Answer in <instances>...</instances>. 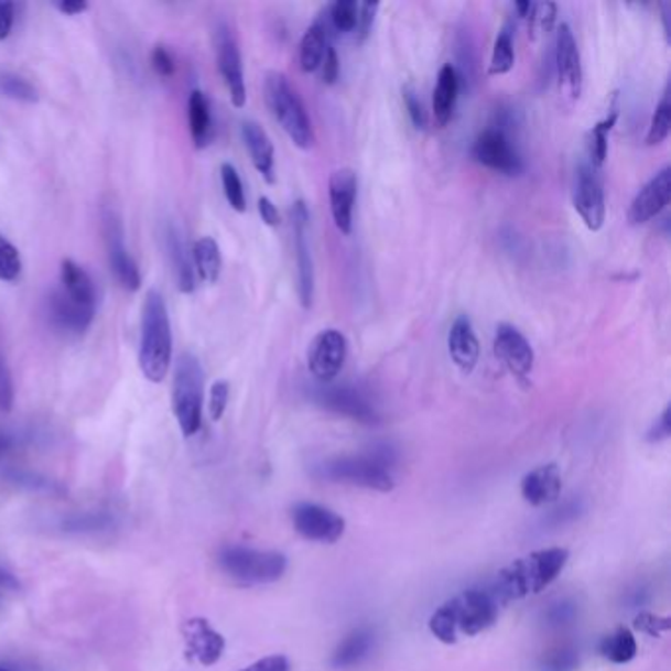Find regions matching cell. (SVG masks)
Listing matches in <instances>:
<instances>
[{
    "label": "cell",
    "instance_id": "2e32d148",
    "mask_svg": "<svg viewBox=\"0 0 671 671\" xmlns=\"http://www.w3.org/2000/svg\"><path fill=\"white\" fill-rule=\"evenodd\" d=\"M493 347H495V355L498 359L502 360V365L518 380H524L532 375L533 362H535L532 345H530V340L526 339L522 332L516 329L515 325L500 323L495 333Z\"/></svg>",
    "mask_w": 671,
    "mask_h": 671
},
{
    "label": "cell",
    "instance_id": "4dcf8cb0",
    "mask_svg": "<svg viewBox=\"0 0 671 671\" xmlns=\"http://www.w3.org/2000/svg\"><path fill=\"white\" fill-rule=\"evenodd\" d=\"M194 267L203 282L215 284L221 278L223 258L217 240L213 237H202L194 242Z\"/></svg>",
    "mask_w": 671,
    "mask_h": 671
},
{
    "label": "cell",
    "instance_id": "9c48e42d",
    "mask_svg": "<svg viewBox=\"0 0 671 671\" xmlns=\"http://www.w3.org/2000/svg\"><path fill=\"white\" fill-rule=\"evenodd\" d=\"M470 154L478 164H483L488 170H495L498 174L518 175L522 174V170H524L522 158L518 154V150L500 122L488 127L478 134Z\"/></svg>",
    "mask_w": 671,
    "mask_h": 671
},
{
    "label": "cell",
    "instance_id": "d6a6232c",
    "mask_svg": "<svg viewBox=\"0 0 671 671\" xmlns=\"http://www.w3.org/2000/svg\"><path fill=\"white\" fill-rule=\"evenodd\" d=\"M616 120H618V111L610 109L607 117L597 122L593 130H591V142H588V162L593 166H600L605 164L608 154V134L610 130L615 129Z\"/></svg>",
    "mask_w": 671,
    "mask_h": 671
},
{
    "label": "cell",
    "instance_id": "60d3db41",
    "mask_svg": "<svg viewBox=\"0 0 671 671\" xmlns=\"http://www.w3.org/2000/svg\"><path fill=\"white\" fill-rule=\"evenodd\" d=\"M580 668V653L575 648L561 646L545 653L540 662V671H575Z\"/></svg>",
    "mask_w": 671,
    "mask_h": 671
},
{
    "label": "cell",
    "instance_id": "ac0fdd59",
    "mask_svg": "<svg viewBox=\"0 0 671 671\" xmlns=\"http://www.w3.org/2000/svg\"><path fill=\"white\" fill-rule=\"evenodd\" d=\"M671 195V167L663 166L658 174L653 175L648 184L636 194L628 209V223L630 225H646L656 219L660 213L668 207Z\"/></svg>",
    "mask_w": 671,
    "mask_h": 671
},
{
    "label": "cell",
    "instance_id": "f35d334b",
    "mask_svg": "<svg viewBox=\"0 0 671 671\" xmlns=\"http://www.w3.org/2000/svg\"><path fill=\"white\" fill-rule=\"evenodd\" d=\"M526 19L530 24V37L548 34L558 19V7L553 2H532V9Z\"/></svg>",
    "mask_w": 671,
    "mask_h": 671
},
{
    "label": "cell",
    "instance_id": "ba28073f",
    "mask_svg": "<svg viewBox=\"0 0 671 671\" xmlns=\"http://www.w3.org/2000/svg\"><path fill=\"white\" fill-rule=\"evenodd\" d=\"M102 232H105V245H107V257L109 267L117 278L120 288L127 292H139L142 285L139 264L130 257L127 240H125V225L115 207H107L102 212Z\"/></svg>",
    "mask_w": 671,
    "mask_h": 671
},
{
    "label": "cell",
    "instance_id": "603a6c76",
    "mask_svg": "<svg viewBox=\"0 0 671 671\" xmlns=\"http://www.w3.org/2000/svg\"><path fill=\"white\" fill-rule=\"evenodd\" d=\"M240 134L245 140V147L249 150L250 160L257 167L258 174L264 177L267 184L277 182V166H274V147L272 140L255 120H245L240 127Z\"/></svg>",
    "mask_w": 671,
    "mask_h": 671
},
{
    "label": "cell",
    "instance_id": "6da1fadb",
    "mask_svg": "<svg viewBox=\"0 0 671 671\" xmlns=\"http://www.w3.org/2000/svg\"><path fill=\"white\" fill-rule=\"evenodd\" d=\"M500 607L488 588H469L433 613L430 630L440 642H459L461 638L480 635L495 625Z\"/></svg>",
    "mask_w": 671,
    "mask_h": 671
},
{
    "label": "cell",
    "instance_id": "30bf717a",
    "mask_svg": "<svg viewBox=\"0 0 671 671\" xmlns=\"http://www.w3.org/2000/svg\"><path fill=\"white\" fill-rule=\"evenodd\" d=\"M573 207L585 223V227L593 232L603 229L605 217H607V205H605V187L600 170L593 166L591 162H583L573 185Z\"/></svg>",
    "mask_w": 671,
    "mask_h": 671
},
{
    "label": "cell",
    "instance_id": "ab89813d",
    "mask_svg": "<svg viewBox=\"0 0 671 671\" xmlns=\"http://www.w3.org/2000/svg\"><path fill=\"white\" fill-rule=\"evenodd\" d=\"M22 274L20 252L4 235H0V282H17Z\"/></svg>",
    "mask_w": 671,
    "mask_h": 671
},
{
    "label": "cell",
    "instance_id": "83f0119b",
    "mask_svg": "<svg viewBox=\"0 0 671 671\" xmlns=\"http://www.w3.org/2000/svg\"><path fill=\"white\" fill-rule=\"evenodd\" d=\"M187 120L190 134L197 150L209 147L213 140L212 105L205 93L194 89L187 99Z\"/></svg>",
    "mask_w": 671,
    "mask_h": 671
},
{
    "label": "cell",
    "instance_id": "4fadbf2b",
    "mask_svg": "<svg viewBox=\"0 0 671 671\" xmlns=\"http://www.w3.org/2000/svg\"><path fill=\"white\" fill-rule=\"evenodd\" d=\"M295 532L310 542L335 543L345 533V520L332 508L315 502H300L292 508Z\"/></svg>",
    "mask_w": 671,
    "mask_h": 671
},
{
    "label": "cell",
    "instance_id": "f907efd6",
    "mask_svg": "<svg viewBox=\"0 0 671 671\" xmlns=\"http://www.w3.org/2000/svg\"><path fill=\"white\" fill-rule=\"evenodd\" d=\"M670 405H665V410H663L662 415L658 418V422L653 423L652 428H650V432H648V442L660 443L665 442L668 437L671 435V418H670Z\"/></svg>",
    "mask_w": 671,
    "mask_h": 671
},
{
    "label": "cell",
    "instance_id": "7dc6e473",
    "mask_svg": "<svg viewBox=\"0 0 671 671\" xmlns=\"http://www.w3.org/2000/svg\"><path fill=\"white\" fill-rule=\"evenodd\" d=\"M14 405V385H12V375H10L9 365L4 357L0 355V412L9 414Z\"/></svg>",
    "mask_w": 671,
    "mask_h": 671
},
{
    "label": "cell",
    "instance_id": "1f68e13d",
    "mask_svg": "<svg viewBox=\"0 0 671 671\" xmlns=\"http://www.w3.org/2000/svg\"><path fill=\"white\" fill-rule=\"evenodd\" d=\"M598 650L603 653V658H607L608 662L613 663H628L632 662L638 652V646H636V638L628 628H618L616 632L607 636Z\"/></svg>",
    "mask_w": 671,
    "mask_h": 671
},
{
    "label": "cell",
    "instance_id": "e575fe53",
    "mask_svg": "<svg viewBox=\"0 0 671 671\" xmlns=\"http://www.w3.org/2000/svg\"><path fill=\"white\" fill-rule=\"evenodd\" d=\"M0 95L10 101L37 102V89L30 84L26 77L14 74V72H0Z\"/></svg>",
    "mask_w": 671,
    "mask_h": 671
},
{
    "label": "cell",
    "instance_id": "cb8c5ba5",
    "mask_svg": "<svg viewBox=\"0 0 671 671\" xmlns=\"http://www.w3.org/2000/svg\"><path fill=\"white\" fill-rule=\"evenodd\" d=\"M520 493L526 502L532 506L550 505L560 498L561 473L558 465H542L530 470L520 485Z\"/></svg>",
    "mask_w": 671,
    "mask_h": 671
},
{
    "label": "cell",
    "instance_id": "ee69618b",
    "mask_svg": "<svg viewBox=\"0 0 671 671\" xmlns=\"http://www.w3.org/2000/svg\"><path fill=\"white\" fill-rule=\"evenodd\" d=\"M230 387L227 380H217L213 382L212 392H209V415L213 422H219L227 404H229Z\"/></svg>",
    "mask_w": 671,
    "mask_h": 671
},
{
    "label": "cell",
    "instance_id": "9f6ffc18",
    "mask_svg": "<svg viewBox=\"0 0 671 671\" xmlns=\"http://www.w3.org/2000/svg\"><path fill=\"white\" fill-rule=\"evenodd\" d=\"M54 7L65 17H79L89 10V4L85 0H65V2H56Z\"/></svg>",
    "mask_w": 671,
    "mask_h": 671
},
{
    "label": "cell",
    "instance_id": "f1b7e54d",
    "mask_svg": "<svg viewBox=\"0 0 671 671\" xmlns=\"http://www.w3.org/2000/svg\"><path fill=\"white\" fill-rule=\"evenodd\" d=\"M59 288L65 294L72 295L84 304L97 305V288L89 272L82 264H77L72 258L62 260L59 268Z\"/></svg>",
    "mask_w": 671,
    "mask_h": 671
},
{
    "label": "cell",
    "instance_id": "94428289",
    "mask_svg": "<svg viewBox=\"0 0 671 671\" xmlns=\"http://www.w3.org/2000/svg\"><path fill=\"white\" fill-rule=\"evenodd\" d=\"M0 671H9V670H4V668H0Z\"/></svg>",
    "mask_w": 671,
    "mask_h": 671
},
{
    "label": "cell",
    "instance_id": "8992f818",
    "mask_svg": "<svg viewBox=\"0 0 671 671\" xmlns=\"http://www.w3.org/2000/svg\"><path fill=\"white\" fill-rule=\"evenodd\" d=\"M390 463H392L390 451H375L370 455H357V457H337L323 463L322 477L329 478L333 483L390 493L394 488Z\"/></svg>",
    "mask_w": 671,
    "mask_h": 671
},
{
    "label": "cell",
    "instance_id": "277c9868",
    "mask_svg": "<svg viewBox=\"0 0 671 671\" xmlns=\"http://www.w3.org/2000/svg\"><path fill=\"white\" fill-rule=\"evenodd\" d=\"M264 99L272 117L282 127L285 134L302 150H310L315 144L312 119L305 111V105L295 93L294 87L280 72H268L264 77Z\"/></svg>",
    "mask_w": 671,
    "mask_h": 671
},
{
    "label": "cell",
    "instance_id": "681fc988",
    "mask_svg": "<svg viewBox=\"0 0 671 671\" xmlns=\"http://www.w3.org/2000/svg\"><path fill=\"white\" fill-rule=\"evenodd\" d=\"M636 628H640L642 632H648V635H662L665 630H670V618H660V616L643 613L636 618Z\"/></svg>",
    "mask_w": 671,
    "mask_h": 671
},
{
    "label": "cell",
    "instance_id": "5bb4252c",
    "mask_svg": "<svg viewBox=\"0 0 671 671\" xmlns=\"http://www.w3.org/2000/svg\"><path fill=\"white\" fill-rule=\"evenodd\" d=\"M294 227L295 260H297V294L305 310L312 307L315 294V270H313L312 247H310V212L304 202H295L292 209Z\"/></svg>",
    "mask_w": 671,
    "mask_h": 671
},
{
    "label": "cell",
    "instance_id": "7a4b0ae2",
    "mask_svg": "<svg viewBox=\"0 0 671 671\" xmlns=\"http://www.w3.org/2000/svg\"><path fill=\"white\" fill-rule=\"evenodd\" d=\"M570 552L563 548H548L540 552L530 553L526 558L512 561L508 567L497 575L495 585L488 588L500 605L510 600L542 593L558 580L561 571L565 570Z\"/></svg>",
    "mask_w": 671,
    "mask_h": 671
},
{
    "label": "cell",
    "instance_id": "8d00e7d4",
    "mask_svg": "<svg viewBox=\"0 0 671 671\" xmlns=\"http://www.w3.org/2000/svg\"><path fill=\"white\" fill-rule=\"evenodd\" d=\"M671 129V101L670 91L665 89L663 93L662 101L658 102L656 112H653L652 122H650V129L646 134V144L648 147H658L662 144L663 140L670 137Z\"/></svg>",
    "mask_w": 671,
    "mask_h": 671
},
{
    "label": "cell",
    "instance_id": "7bdbcfd3",
    "mask_svg": "<svg viewBox=\"0 0 671 671\" xmlns=\"http://www.w3.org/2000/svg\"><path fill=\"white\" fill-rule=\"evenodd\" d=\"M577 616V605L573 600H558L553 603L552 607L545 610V625L552 626V628H561V626H567L575 620Z\"/></svg>",
    "mask_w": 671,
    "mask_h": 671
},
{
    "label": "cell",
    "instance_id": "484cf974",
    "mask_svg": "<svg viewBox=\"0 0 671 671\" xmlns=\"http://www.w3.org/2000/svg\"><path fill=\"white\" fill-rule=\"evenodd\" d=\"M461 79L457 69L451 64L443 65L437 75V85L433 91V119L437 127H447L453 119L455 102L459 97Z\"/></svg>",
    "mask_w": 671,
    "mask_h": 671
},
{
    "label": "cell",
    "instance_id": "9a60e30c",
    "mask_svg": "<svg viewBox=\"0 0 671 671\" xmlns=\"http://www.w3.org/2000/svg\"><path fill=\"white\" fill-rule=\"evenodd\" d=\"M313 398L325 410L350 418L355 422L365 423V425H377L380 422L377 408L368 402L367 396L360 394L359 390H355V388H317L313 392Z\"/></svg>",
    "mask_w": 671,
    "mask_h": 671
},
{
    "label": "cell",
    "instance_id": "836d02e7",
    "mask_svg": "<svg viewBox=\"0 0 671 671\" xmlns=\"http://www.w3.org/2000/svg\"><path fill=\"white\" fill-rule=\"evenodd\" d=\"M516 52H515V40H512V32L505 29L498 34L495 40V46H493V54H490V64H488V74L490 75H505L515 67Z\"/></svg>",
    "mask_w": 671,
    "mask_h": 671
},
{
    "label": "cell",
    "instance_id": "8fae6325",
    "mask_svg": "<svg viewBox=\"0 0 671 671\" xmlns=\"http://www.w3.org/2000/svg\"><path fill=\"white\" fill-rule=\"evenodd\" d=\"M215 54L223 82L229 89L230 102L242 109L247 105V85H245V67L240 57L239 42L227 22H219L215 29Z\"/></svg>",
    "mask_w": 671,
    "mask_h": 671
},
{
    "label": "cell",
    "instance_id": "52a82bcc",
    "mask_svg": "<svg viewBox=\"0 0 671 671\" xmlns=\"http://www.w3.org/2000/svg\"><path fill=\"white\" fill-rule=\"evenodd\" d=\"M219 565L230 580L239 581L242 585H268L282 580L288 560L280 552L227 545L219 553Z\"/></svg>",
    "mask_w": 671,
    "mask_h": 671
},
{
    "label": "cell",
    "instance_id": "6f0895ef",
    "mask_svg": "<svg viewBox=\"0 0 671 671\" xmlns=\"http://www.w3.org/2000/svg\"><path fill=\"white\" fill-rule=\"evenodd\" d=\"M12 447H14V437H12L9 432H2V430H0V459H2L4 455H9Z\"/></svg>",
    "mask_w": 671,
    "mask_h": 671
},
{
    "label": "cell",
    "instance_id": "680465c9",
    "mask_svg": "<svg viewBox=\"0 0 671 671\" xmlns=\"http://www.w3.org/2000/svg\"><path fill=\"white\" fill-rule=\"evenodd\" d=\"M0 587L2 588H17L19 587V581L14 580V575L9 573L7 570L0 567Z\"/></svg>",
    "mask_w": 671,
    "mask_h": 671
},
{
    "label": "cell",
    "instance_id": "4316f807",
    "mask_svg": "<svg viewBox=\"0 0 671 671\" xmlns=\"http://www.w3.org/2000/svg\"><path fill=\"white\" fill-rule=\"evenodd\" d=\"M377 636L370 628H357L350 635L345 636V640L335 648L332 656V665L337 670H349L359 665L362 660H367L372 648H375Z\"/></svg>",
    "mask_w": 671,
    "mask_h": 671
},
{
    "label": "cell",
    "instance_id": "db71d44e",
    "mask_svg": "<svg viewBox=\"0 0 671 671\" xmlns=\"http://www.w3.org/2000/svg\"><path fill=\"white\" fill-rule=\"evenodd\" d=\"M258 213H260V217H262V221L267 223L268 227H278L280 223H282V217H280V212H278L277 205L274 202L270 199V197H260L258 199Z\"/></svg>",
    "mask_w": 671,
    "mask_h": 671
},
{
    "label": "cell",
    "instance_id": "44dd1931",
    "mask_svg": "<svg viewBox=\"0 0 671 671\" xmlns=\"http://www.w3.org/2000/svg\"><path fill=\"white\" fill-rule=\"evenodd\" d=\"M185 650L187 656L194 658L202 665H215L221 660L225 652V638H223L205 618H190L184 628Z\"/></svg>",
    "mask_w": 671,
    "mask_h": 671
},
{
    "label": "cell",
    "instance_id": "5b68a950",
    "mask_svg": "<svg viewBox=\"0 0 671 671\" xmlns=\"http://www.w3.org/2000/svg\"><path fill=\"white\" fill-rule=\"evenodd\" d=\"M205 372L194 353H182L175 360L172 408L184 437L199 432L203 420Z\"/></svg>",
    "mask_w": 671,
    "mask_h": 671
},
{
    "label": "cell",
    "instance_id": "74e56055",
    "mask_svg": "<svg viewBox=\"0 0 671 671\" xmlns=\"http://www.w3.org/2000/svg\"><path fill=\"white\" fill-rule=\"evenodd\" d=\"M221 182L223 192H225V197H227L230 207L237 213L247 212V195H245L242 180H240L237 167L229 162H225L221 166Z\"/></svg>",
    "mask_w": 671,
    "mask_h": 671
},
{
    "label": "cell",
    "instance_id": "d6986e66",
    "mask_svg": "<svg viewBox=\"0 0 671 671\" xmlns=\"http://www.w3.org/2000/svg\"><path fill=\"white\" fill-rule=\"evenodd\" d=\"M555 64L560 74L561 89L571 99H580L583 89V65H581L580 47L571 32L570 24H561L555 42Z\"/></svg>",
    "mask_w": 671,
    "mask_h": 671
},
{
    "label": "cell",
    "instance_id": "7c38bea8",
    "mask_svg": "<svg viewBox=\"0 0 671 671\" xmlns=\"http://www.w3.org/2000/svg\"><path fill=\"white\" fill-rule=\"evenodd\" d=\"M349 353L347 337L339 329H323L307 349V368L320 382H332L339 375Z\"/></svg>",
    "mask_w": 671,
    "mask_h": 671
},
{
    "label": "cell",
    "instance_id": "b9f144b4",
    "mask_svg": "<svg viewBox=\"0 0 671 671\" xmlns=\"http://www.w3.org/2000/svg\"><path fill=\"white\" fill-rule=\"evenodd\" d=\"M111 524V516L105 515V512L74 515L64 522L67 532H99V530H107Z\"/></svg>",
    "mask_w": 671,
    "mask_h": 671
},
{
    "label": "cell",
    "instance_id": "c3c4849f",
    "mask_svg": "<svg viewBox=\"0 0 671 671\" xmlns=\"http://www.w3.org/2000/svg\"><path fill=\"white\" fill-rule=\"evenodd\" d=\"M150 64L154 67V72H156L160 77H172L175 74V59L172 56V52L167 50L166 46H162V44H158L154 50H152V56H150Z\"/></svg>",
    "mask_w": 671,
    "mask_h": 671
},
{
    "label": "cell",
    "instance_id": "11a10c76",
    "mask_svg": "<svg viewBox=\"0 0 671 671\" xmlns=\"http://www.w3.org/2000/svg\"><path fill=\"white\" fill-rule=\"evenodd\" d=\"M14 12L17 7L7 0H0V42L7 40L10 30L14 26Z\"/></svg>",
    "mask_w": 671,
    "mask_h": 671
},
{
    "label": "cell",
    "instance_id": "d4e9b609",
    "mask_svg": "<svg viewBox=\"0 0 671 671\" xmlns=\"http://www.w3.org/2000/svg\"><path fill=\"white\" fill-rule=\"evenodd\" d=\"M167 255L174 267L175 280L182 294H194L195 292V267L194 255L187 247L184 235L175 225H170L166 230Z\"/></svg>",
    "mask_w": 671,
    "mask_h": 671
},
{
    "label": "cell",
    "instance_id": "91938a15",
    "mask_svg": "<svg viewBox=\"0 0 671 671\" xmlns=\"http://www.w3.org/2000/svg\"><path fill=\"white\" fill-rule=\"evenodd\" d=\"M670 2H663L662 4V20H663V30H665V36L670 40L671 26H670Z\"/></svg>",
    "mask_w": 671,
    "mask_h": 671
},
{
    "label": "cell",
    "instance_id": "d590c367",
    "mask_svg": "<svg viewBox=\"0 0 671 671\" xmlns=\"http://www.w3.org/2000/svg\"><path fill=\"white\" fill-rule=\"evenodd\" d=\"M325 14L329 19L332 29L337 30L340 34H350L357 29V19H359V2L357 0H337L325 9Z\"/></svg>",
    "mask_w": 671,
    "mask_h": 671
},
{
    "label": "cell",
    "instance_id": "ffe728a7",
    "mask_svg": "<svg viewBox=\"0 0 671 671\" xmlns=\"http://www.w3.org/2000/svg\"><path fill=\"white\" fill-rule=\"evenodd\" d=\"M357 187L359 180L355 170L350 167H339L329 177V207H332L333 223L343 235H350L353 230Z\"/></svg>",
    "mask_w": 671,
    "mask_h": 671
},
{
    "label": "cell",
    "instance_id": "e0dca14e",
    "mask_svg": "<svg viewBox=\"0 0 671 671\" xmlns=\"http://www.w3.org/2000/svg\"><path fill=\"white\" fill-rule=\"evenodd\" d=\"M95 312H97V305L84 304L72 295L65 294L62 288H56L47 297L50 322L57 332H64L67 335H82L87 332L95 320Z\"/></svg>",
    "mask_w": 671,
    "mask_h": 671
},
{
    "label": "cell",
    "instance_id": "816d5d0a",
    "mask_svg": "<svg viewBox=\"0 0 671 671\" xmlns=\"http://www.w3.org/2000/svg\"><path fill=\"white\" fill-rule=\"evenodd\" d=\"M322 69L323 84L333 85L339 79V57H337L335 47L327 46V52H325V57H323Z\"/></svg>",
    "mask_w": 671,
    "mask_h": 671
},
{
    "label": "cell",
    "instance_id": "f546056e",
    "mask_svg": "<svg viewBox=\"0 0 671 671\" xmlns=\"http://www.w3.org/2000/svg\"><path fill=\"white\" fill-rule=\"evenodd\" d=\"M327 22L323 20H315L310 29L305 30L304 37H302V44H300V67L305 74H313L317 72L323 64V57L327 52Z\"/></svg>",
    "mask_w": 671,
    "mask_h": 671
},
{
    "label": "cell",
    "instance_id": "f5cc1de1",
    "mask_svg": "<svg viewBox=\"0 0 671 671\" xmlns=\"http://www.w3.org/2000/svg\"><path fill=\"white\" fill-rule=\"evenodd\" d=\"M240 671H290V662L284 656H268L258 662L252 663L249 668Z\"/></svg>",
    "mask_w": 671,
    "mask_h": 671
},
{
    "label": "cell",
    "instance_id": "bcb514c9",
    "mask_svg": "<svg viewBox=\"0 0 671 671\" xmlns=\"http://www.w3.org/2000/svg\"><path fill=\"white\" fill-rule=\"evenodd\" d=\"M402 95H404L405 109H408V115H410L412 125H414L418 130L428 129V117H425L422 101H420V97H418L414 87H412V85H405L404 89H402Z\"/></svg>",
    "mask_w": 671,
    "mask_h": 671
},
{
    "label": "cell",
    "instance_id": "3957f363",
    "mask_svg": "<svg viewBox=\"0 0 671 671\" xmlns=\"http://www.w3.org/2000/svg\"><path fill=\"white\" fill-rule=\"evenodd\" d=\"M172 325L166 300L158 290H148L140 323L139 367L148 382L158 385L172 367Z\"/></svg>",
    "mask_w": 671,
    "mask_h": 671
},
{
    "label": "cell",
    "instance_id": "f6af8a7d",
    "mask_svg": "<svg viewBox=\"0 0 671 671\" xmlns=\"http://www.w3.org/2000/svg\"><path fill=\"white\" fill-rule=\"evenodd\" d=\"M378 7H380L378 2H359V19H357V29L353 32L357 44H362L370 36L372 24L377 19Z\"/></svg>",
    "mask_w": 671,
    "mask_h": 671
},
{
    "label": "cell",
    "instance_id": "7402d4cb",
    "mask_svg": "<svg viewBox=\"0 0 671 671\" xmlns=\"http://www.w3.org/2000/svg\"><path fill=\"white\" fill-rule=\"evenodd\" d=\"M447 349H450V357L455 362V367L463 370L465 375L475 370L480 347H478L473 323L467 315H459L451 325L450 335H447Z\"/></svg>",
    "mask_w": 671,
    "mask_h": 671
}]
</instances>
